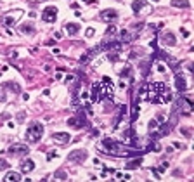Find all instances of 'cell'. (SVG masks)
Instances as JSON below:
<instances>
[{
    "mask_svg": "<svg viewBox=\"0 0 194 182\" xmlns=\"http://www.w3.org/2000/svg\"><path fill=\"white\" fill-rule=\"evenodd\" d=\"M43 135V125L42 123H31L26 130V140L31 144H36Z\"/></svg>",
    "mask_w": 194,
    "mask_h": 182,
    "instance_id": "obj_1",
    "label": "cell"
},
{
    "mask_svg": "<svg viewBox=\"0 0 194 182\" xmlns=\"http://www.w3.org/2000/svg\"><path fill=\"white\" fill-rule=\"evenodd\" d=\"M182 109L184 115H191L192 113V102H191V99L186 97V96H179L177 101H175V106H173V113H177Z\"/></svg>",
    "mask_w": 194,
    "mask_h": 182,
    "instance_id": "obj_2",
    "label": "cell"
},
{
    "mask_svg": "<svg viewBox=\"0 0 194 182\" xmlns=\"http://www.w3.org/2000/svg\"><path fill=\"white\" fill-rule=\"evenodd\" d=\"M89 158V153L85 151V149H75V151H71L68 154V161L69 163H75V165H80L83 161Z\"/></svg>",
    "mask_w": 194,
    "mask_h": 182,
    "instance_id": "obj_3",
    "label": "cell"
},
{
    "mask_svg": "<svg viewBox=\"0 0 194 182\" xmlns=\"http://www.w3.org/2000/svg\"><path fill=\"white\" fill-rule=\"evenodd\" d=\"M106 96V90H104L102 83H99V82H94L92 83V94H90V99H92V102H101Z\"/></svg>",
    "mask_w": 194,
    "mask_h": 182,
    "instance_id": "obj_4",
    "label": "cell"
},
{
    "mask_svg": "<svg viewBox=\"0 0 194 182\" xmlns=\"http://www.w3.org/2000/svg\"><path fill=\"white\" fill-rule=\"evenodd\" d=\"M7 153H9V154H12V156H26V154L30 153V149H28L26 144L16 142V144H12V146L7 149Z\"/></svg>",
    "mask_w": 194,
    "mask_h": 182,
    "instance_id": "obj_5",
    "label": "cell"
},
{
    "mask_svg": "<svg viewBox=\"0 0 194 182\" xmlns=\"http://www.w3.org/2000/svg\"><path fill=\"white\" fill-rule=\"evenodd\" d=\"M55 17H57V7L50 5V7H45L42 11V21L45 23H54Z\"/></svg>",
    "mask_w": 194,
    "mask_h": 182,
    "instance_id": "obj_6",
    "label": "cell"
},
{
    "mask_svg": "<svg viewBox=\"0 0 194 182\" xmlns=\"http://www.w3.org/2000/svg\"><path fill=\"white\" fill-rule=\"evenodd\" d=\"M175 87H177V90L179 92H186L187 90V80L186 77L179 73V71L175 70Z\"/></svg>",
    "mask_w": 194,
    "mask_h": 182,
    "instance_id": "obj_7",
    "label": "cell"
},
{
    "mask_svg": "<svg viewBox=\"0 0 194 182\" xmlns=\"http://www.w3.org/2000/svg\"><path fill=\"white\" fill-rule=\"evenodd\" d=\"M99 17L102 19V21H116L118 19V12L114 11V9H106V11H102L101 14H99Z\"/></svg>",
    "mask_w": 194,
    "mask_h": 182,
    "instance_id": "obj_8",
    "label": "cell"
},
{
    "mask_svg": "<svg viewBox=\"0 0 194 182\" xmlns=\"http://www.w3.org/2000/svg\"><path fill=\"white\" fill-rule=\"evenodd\" d=\"M52 137H54V140L55 142H59V144H68L69 140H71V135L66 133V132H55Z\"/></svg>",
    "mask_w": 194,
    "mask_h": 182,
    "instance_id": "obj_9",
    "label": "cell"
},
{
    "mask_svg": "<svg viewBox=\"0 0 194 182\" xmlns=\"http://www.w3.org/2000/svg\"><path fill=\"white\" fill-rule=\"evenodd\" d=\"M21 170L24 172V174H30V172H33L35 170V161L33 160H23L21 161Z\"/></svg>",
    "mask_w": 194,
    "mask_h": 182,
    "instance_id": "obj_10",
    "label": "cell"
},
{
    "mask_svg": "<svg viewBox=\"0 0 194 182\" xmlns=\"http://www.w3.org/2000/svg\"><path fill=\"white\" fill-rule=\"evenodd\" d=\"M78 31H80V24L78 23H68L66 24V33L68 35L75 36V35H78Z\"/></svg>",
    "mask_w": 194,
    "mask_h": 182,
    "instance_id": "obj_11",
    "label": "cell"
},
{
    "mask_svg": "<svg viewBox=\"0 0 194 182\" xmlns=\"http://www.w3.org/2000/svg\"><path fill=\"white\" fill-rule=\"evenodd\" d=\"M146 5H147L146 0H133V2H132V11H133V14H139L140 9L146 7Z\"/></svg>",
    "mask_w": 194,
    "mask_h": 182,
    "instance_id": "obj_12",
    "label": "cell"
},
{
    "mask_svg": "<svg viewBox=\"0 0 194 182\" xmlns=\"http://www.w3.org/2000/svg\"><path fill=\"white\" fill-rule=\"evenodd\" d=\"M19 31L23 33V35H33V33H35V26L31 24V23H24V24L19 28Z\"/></svg>",
    "mask_w": 194,
    "mask_h": 182,
    "instance_id": "obj_13",
    "label": "cell"
},
{
    "mask_svg": "<svg viewBox=\"0 0 194 182\" xmlns=\"http://www.w3.org/2000/svg\"><path fill=\"white\" fill-rule=\"evenodd\" d=\"M118 109H120V111H118L116 118H114V123H113V128H116V127H118V123H120V121H121V118H123V116H125V113H127V106H120Z\"/></svg>",
    "mask_w": 194,
    "mask_h": 182,
    "instance_id": "obj_14",
    "label": "cell"
},
{
    "mask_svg": "<svg viewBox=\"0 0 194 182\" xmlns=\"http://www.w3.org/2000/svg\"><path fill=\"white\" fill-rule=\"evenodd\" d=\"M140 163H142V158H137V160L127 161V165H125V170H135V168L140 167Z\"/></svg>",
    "mask_w": 194,
    "mask_h": 182,
    "instance_id": "obj_15",
    "label": "cell"
},
{
    "mask_svg": "<svg viewBox=\"0 0 194 182\" xmlns=\"http://www.w3.org/2000/svg\"><path fill=\"white\" fill-rule=\"evenodd\" d=\"M4 180H7V182H17V180H21V174H19V172H7V175L4 177Z\"/></svg>",
    "mask_w": 194,
    "mask_h": 182,
    "instance_id": "obj_16",
    "label": "cell"
},
{
    "mask_svg": "<svg viewBox=\"0 0 194 182\" xmlns=\"http://www.w3.org/2000/svg\"><path fill=\"white\" fill-rule=\"evenodd\" d=\"M163 42L168 43V45H177V40H175V36H173V33H170V31H166L165 35H163Z\"/></svg>",
    "mask_w": 194,
    "mask_h": 182,
    "instance_id": "obj_17",
    "label": "cell"
},
{
    "mask_svg": "<svg viewBox=\"0 0 194 182\" xmlns=\"http://www.w3.org/2000/svg\"><path fill=\"white\" fill-rule=\"evenodd\" d=\"M4 87H5V89H9V90L16 92V94H19V92H21V87L16 83V82H4Z\"/></svg>",
    "mask_w": 194,
    "mask_h": 182,
    "instance_id": "obj_18",
    "label": "cell"
},
{
    "mask_svg": "<svg viewBox=\"0 0 194 182\" xmlns=\"http://www.w3.org/2000/svg\"><path fill=\"white\" fill-rule=\"evenodd\" d=\"M120 42H121V43L132 42V36H130V33H128L127 30H121V31H120Z\"/></svg>",
    "mask_w": 194,
    "mask_h": 182,
    "instance_id": "obj_19",
    "label": "cell"
},
{
    "mask_svg": "<svg viewBox=\"0 0 194 182\" xmlns=\"http://www.w3.org/2000/svg\"><path fill=\"white\" fill-rule=\"evenodd\" d=\"M172 5L173 7H182V9H189L191 4L187 0H172Z\"/></svg>",
    "mask_w": 194,
    "mask_h": 182,
    "instance_id": "obj_20",
    "label": "cell"
},
{
    "mask_svg": "<svg viewBox=\"0 0 194 182\" xmlns=\"http://www.w3.org/2000/svg\"><path fill=\"white\" fill-rule=\"evenodd\" d=\"M137 116H139V101L135 99V101H133V106H132V118H130L132 123L137 120Z\"/></svg>",
    "mask_w": 194,
    "mask_h": 182,
    "instance_id": "obj_21",
    "label": "cell"
},
{
    "mask_svg": "<svg viewBox=\"0 0 194 182\" xmlns=\"http://www.w3.org/2000/svg\"><path fill=\"white\" fill-rule=\"evenodd\" d=\"M54 177L57 179V180H68V174L64 172V170H57L54 174Z\"/></svg>",
    "mask_w": 194,
    "mask_h": 182,
    "instance_id": "obj_22",
    "label": "cell"
},
{
    "mask_svg": "<svg viewBox=\"0 0 194 182\" xmlns=\"http://www.w3.org/2000/svg\"><path fill=\"white\" fill-rule=\"evenodd\" d=\"M24 118H26V111H24V109H21V111L17 113L16 120H17V123H24Z\"/></svg>",
    "mask_w": 194,
    "mask_h": 182,
    "instance_id": "obj_23",
    "label": "cell"
},
{
    "mask_svg": "<svg viewBox=\"0 0 194 182\" xmlns=\"http://www.w3.org/2000/svg\"><path fill=\"white\" fill-rule=\"evenodd\" d=\"M4 23H5L7 26H12L14 23H16V17L14 16H7V17H4Z\"/></svg>",
    "mask_w": 194,
    "mask_h": 182,
    "instance_id": "obj_24",
    "label": "cell"
},
{
    "mask_svg": "<svg viewBox=\"0 0 194 182\" xmlns=\"http://www.w3.org/2000/svg\"><path fill=\"white\" fill-rule=\"evenodd\" d=\"M9 167H11V165H9V161H5V160H2V158H0V172H2V170H9Z\"/></svg>",
    "mask_w": 194,
    "mask_h": 182,
    "instance_id": "obj_25",
    "label": "cell"
},
{
    "mask_svg": "<svg viewBox=\"0 0 194 182\" xmlns=\"http://www.w3.org/2000/svg\"><path fill=\"white\" fill-rule=\"evenodd\" d=\"M156 128H158V121H156V120H151V121H149V130H156Z\"/></svg>",
    "mask_w": 194,
    "mask_h": 182,
    "instance_id": "obj_26",
    "label": "cell"
},
{
    "mask_svg": "<svg viewBox=\"0 0 194 182\" xmlns=\"http://www.w3.org/2000/svg\"><path fill=\"white\" fill-rule=\"evenodd\" d=\"M116 33V28L111 24V26H108V30H106V35H114Z\"/></svg>",
    "mask_w": 194,
    "mask_h": 182,
    "instance_id": "obj_27",
    "label": "cell"
},
{
    "mask_svg": "<svg viewBox=\"0 0 194 182\" xmlns=\"http://www.w3.org/2000/svg\"><path fill=\"white\" fill-rule=\"evenodd\" d=\"M180 132L184 133V135H186V137H191V135H192V132H191V130H189V128H180Z\"/></svg>",
    "mask_w": 194,
    "mask_h": 182,
    "instance_id": "obj_28",
    "label": "cell"
},
{
    "mask_svg": "<svg viewBox=\"0 0 194 182\" xmlns=\"http://www.w3.org/2000/svg\"><path fill=\"white\" fill-rule=\"evenodd\" d=\"M166 168H168V163H166V161H163V163H161V167H159V172H165Z\"/></svg>",
    "mask_w": 194,
    "mask_h": 182,
    "instance_id": "obj_29",
    "label": "cell"
},
{
    "mask_svg": "<svg viewBox=\"0 0 194 182\" xmlns=\"http://www.w3.org/2000/svg\"><path fill=\"white\" fill-rule=\"evenodd\" d=\"M55 156H57V154H55V151H50V153L47 154V160H54Z\"/></svg>",
    "mask_w": 194,
    "mask_h": 182,
    "instance_id": "obj_30",
    "label": "cell"
},
{
    "mask_svg": "<svg viewBox=\"0 0 194 182\" xmlns=\"http://www.w3.org/2000/svg\"><path fill=\"white\" fill-rule=\"evenodd\" d=\"M66 82H68V83L75 82V77H73V75H68V77H66Z\"/></svg>",
    "mask_w": 194,
    "mask_h": 182,
    "instance_id": "obj_31",
    "label": "cell"
},
{
    "mask_svg": "<svg viewBox=\"0 0 194 182\" xmlns=\"http://www.w3.org/2000/svg\"><path fill=\"white\" fill-rule=\"evenodd\" d=\"M92 35H94V28H89V30H87V36L90 38Z\"/></svg>",
    "mask_w": 194,
    "mask_h": 182,
    "instance_id": "obj_32",
    "label": "cell"
},
{
    "mask_svg": "<svg viewBox=\"0 0 194 182\" xmlns=\"http://www.w3.org/2000/svg\"><path fill=\"white\" fill-rule=\"evenodd\" d=\"M5 101H7V97L4 96V94H0V102H5Z\"/></svg>",
    "mask_w": 194,
    "mask_h": 182,
    "instance_id": "obj_33",
    "label": "cell"
},
{
    "mask_svg": "<svg viewBox=\"0 0 194 182\" xmlns=\"http://www.w3.org/2000/svg\"><path fill=\"white\" fill-rule=\"evenodd\" d=\"M80 96H82V99H87V97H89V94H87V92H82Z\"/></svg>",
    "mask_w": 194,
    "mask_h": 182,
    "instance_id": "obj_34",
    "label": "cell"
},
{
    "mask_svg": "<svg viewBox=\"0 0 194 182\" xmlns=\"http://www.w3.org/2000/svg\"><path fill=\"white\" fill-rule=\"evenodd\" d=\"M173 146H175V147H180V149H184V146H182V144H180V142H175V144H173Z\"/></svg>",
    "mask_w": 194,
    "mask_h": 182,
    "instance_id": "obj_35",
    "label": "cell"
},
{
    "mask_svg": "<svg viewBox=\"0 0 194 182\" xmlns=\"http://www.w3.org/2000/svg\"><path fill=\"white\" fill-rule=\"evenodd\" d=\"M82 2H87V4H92V0H82Z\"/></svg>",
    "mask_w": 194,
    "mask_h": 182,
    "instance_id": "obj_36",
    "label": "cell"
}]
</instances>
